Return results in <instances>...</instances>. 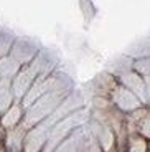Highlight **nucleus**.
I'll list each match as a JSON object with an SVG mask.
<instances>
[{"mask_svg":"<svg viewBox=\"0 0 150 152\" xmlns=\"http://www.w3.org/2000/svg\"><path fill=\"white\" fill-rule=\"evenodd\" d=\"M89 119H91L89 109L83 107V109L73 113L71 116H68V118L58 121L56 124L51 127V131H50L48 141H46V145H45V149H43V152H53L73 131L86 126L87 122H89Z\"/></svg>","mask_w":150,"mask_h":152,"instance_id":"1","label":"nucleus"},{"mask_svg":"<svg viewBox=\"0 0 150 152\" xmlns=\"http://www.w3.org/2000/svg\"><path fill=\"white\" fill-rule=\"evenodd\" d=\"M68 94L69 93H48V94L42 96L40 99H36L31 106H28L25 109V116H23L22 126L28 131L30 127L43 122L46 118H50L55 113V109L60 106V103Z\"/></svg>","mask_w":150,"mask_h":152,"instance_id":"2","label":"nucleus"},{"mask_svg":"<svg viewBox=\"0 0 150 152\" xmlns=\"http://www.w3.org/2000/svg\"><path fill=\"white\" fill-rule=\"evenodd\" d=\"M40 50H42V45L38 40L30 37H17L8 55L15 61H18L20 66H26L33 61V58L36 56Z\"/></svg>","mask_w":150,"mask_h":152,"instance_id":"3","label":"nucleus"},{"mask_svg":"<svg viewBox=\"0 0 150 152\" xmlns=\"http://www.w3.org/2000/svg\"><path fill=\"white\" fill-rule=\"evenodd\" d=\"M117 78H114L112 75H109L107 71H102L99 75H96L89 83L84 86L83 94L84 98H107L111 96V93L114 91V88L117 86Z\"/></svg>","mask_w":150,"mask_h":152,"instance_id":"4","label":"nucleus"},{"mask_svg":"<svg viewBox=\"0 0 150 152\" xmlns=\"http://www.w3.org/2000/svg\"><path fill=\"white\" fill-rule=\"evenodd\" d=\"M58 65H60V56H58L51 48H43L36 53V56L33 58L30 68L35 71L36 76H42V78H46V76L53 75V73L58 69Z\"/></svg>","mask_w":150,"mask_h":152,"instance_id":"5","label":"nucleus"},{"mask_svg":"<svg viewBox=\"0 0 150 152\" xmlns=\"http://www.w3.org/2000/svg\"><path fill=\"white\" fill-rule=\"evenodd\" d=\"M50 127L45 121L40 124L33 126L26 131L25 134V142H23V152H43L50 136Z\"/></svg>","mask_w":150,"mask_h":152,"instance_id":"6","label":"nucleus"},{"mask_svg":"<svg viewBox=\"0 0 150 152\" xmlns=\"http://www.w3.org/2000/svg\"><path fill=\"white\" fill-rule=\"evenodd\" d=\"M109 101H111L112 106L117 107L122 114H129V113H132V111H135V109H139V107L143 106V104L140 103V99L137 98L134 93H130L129 89H125V88L120 86V84H117V86L114 88V91L109 96Z\"/></svg>","mask_w":150,"mask_h":152,"instance_id":"7","label":"nucleus"},{"mask_svg":"<svg viewBox=\"0 0 150 152\" xmlns=\"http://www.w3.org/2000/svg\"><path fill=\"white\" fill-rule=\"evenodd\" d=\"M36 78L38 76L35 75V71L28 65L20 68V71L17 73V76L12 80V91H13L15 101L22 103V99L26 96V93L30 91V88L33 86Z\"/></svg>","mask_w":150,"mask_h":152,"instance_id":"8","label":"nucleus"},{"mask_svg":"<svg viewBox=\"0 0 150 152\" xmlns=\"http://www.w3.org/2000/svg\"><path fill=\"white\" fill-rule=\"evenodd\" d=\"M87 129H89L91 136L94 137V141L101 145V149L104 152H109L111 149L116 147V134H114V131L111 129L109 126L89 119V122H87Z\"/></svg>","mask_w":150,"mask_h":152,"instance_id":"9","label":"nucleus"},{"mask_svg":"<svg viewBox=\"0 0 150 152\" xmlns=\"http://www.w3.org/2000/svg\"><path fill=\"white\" fill-rule=\"evenodd\" d=\"M87 137H89V129L86 124L79 129L73 131L53 152H83L87 142Z\"/></svg>","mask_w":150,"mask_h":152,"instance_id":"10","label":"nucleus"},{"mask_svg":"<svg viewBox=\"0 0 150 152\" xmlns=\"http://www.w3.org/2000/svg\"><path fill=\"white\" fill-rule=\"evenodd\" d=\"M117 83L120 86H124L125 89H129L130 93H134L137 98L140 99V103L143 106H147V96H145V80L140 75H137L135 71H129L125 75H122L120 78H117Z\"/></svg>","mask_w":150,"mask_h":152,"instance_id":"11","label":"nucleus"},{"mask_svg":"<svg viewBox=\"0 0 150 152\" xmlns=\"http://www.w3.org/2000/svg\"><path fill=\"white\" fill-rule=\"evenodd\" d=\"M23 116H25V107L22 106V103L15 101V103L0 116V126L5 131H10V129H13V127L22 124Z\"/></svg>","mask_w":150,"mask_h":152,"instance_id":"12","label":"nucleus"},{"mask_svg":"<svg viewBox=\"0 0 150 152\" xmlns=\"http://www.w3.org/2000/svg\"><path fill=\"white\" fill-rule=\"evenodd\" d=\"M26 129L22 124L7 131L4 141V151L5 152H23V142H25Z\"/></svg>","mask_w":150,"mask_h":152,"instance_id":"13","label":"nucleus"},{"mask_svg":"<svg viewBox=\"0 0 150 152\" xmlns=\"http://www.w3.org/2000/svg\"><path fill=\"white\" fill-rule=\"evenodd\" d=\"M132 65H134V60L129 58L127 55H119V56H114L112 60L106 65V71L109 75H112L114 78H120L122 75L132 71Z\"/></svg>","mask_w":150,"mask_h":152,"instance_id":"14","label":"nucleus"},{"mask_svg":"<svg viewBox=\"0 0 150 152\" xmlns=\"http://www.w3.org/2000/svg\"><path fill=\"white\" fill-rule=\"evenodd\" d=\"M132 60H140V58H150V37H143L137 42L130 43L127 50L124 51Z\"/></svg>","mask_w":150,"mask_h":152,"instance_id":"15","label":"nucleus"},{"mask_svg":"<svg viewBox=\"0 0 150 152\" xmlns=\"http://www.w3.org/2000/svg\"><path fill=\"white\" fill-rule=\"evenodd\" d=\"M20 68H22L20 63L13 60L10 55L0 58V78H2V80L12 81L17 76V73L20 71Z\"/></svg>","mask_w":150,"mask_h":152,"instance_id":"16","label":"nucleus"},{"mask_svg":"<svg viewBox=\"0 0 150 152\" xmlns=\"http://www.w3.org/2000/svg\"><path fill=\"white\" fill-rule=\"evenodd\" d=\"M15 103L13 91H12V81L0 80V116Z\"/></svg>","mask_w":150,"mask_h":152,"instance_id":"17","label":"nucleus"},{"mask_svg":"<svg viewBox=\"0 0 150 152\" xmlns=\"http://www.w3.org/2000/svg\"><path fill=\"white\" fill-rule=\"evenodd\" d=\"M15 38L17 37L13 35L12 30L0 27V58L7 56V55L10 53L12 45H13V42H15Z\"/></svg>","mask_w":150,"mask_h":152,"instance_id":"18","label":"nucleus"},{"mask_svg":"<svg viewBox=\"0 0 150 152\" xmlns=\"http://www.w3.org/2000/svg\"><path fill=\"white\" fill-rule=\"evenodd\" d=\"M149 141L139 134H129L127 137V152H147Z\"/></svg>","mask_w":150,"mask_h":152,"instance_id":"19","label":"nucleus"},{"mask_svg":"<svg viewBox=\"0 0 150 152\" xmlns=\"http://www.w3.org/2000/svg\"><path fill=\"white\" fill-rule=\"evenodd\" d=\"M132 71H135L137 75H140L143 80H145V78H150V58H140V60H134Z\"/></svg>","mask_w":150,"mask_h":152,"instance_id":"20","label":"nucleus"},{"mask_svg":"<svg viewBox=\"0 0 150 152\" xmlns=\"http://www.w3.org/2000/svg\"><path fill=\"white\" fill-rule=\"evenodd\" d=\"M83 152H104V151L101 149V145H99L98 142L94 141V137L91 136V132H89V137H87V142H86V145H84Z\"/></svg>","mask_w":150,"mask_h":152,"instance_id":"21","label":"nucleus"},{"mask_svg":"<svg viewBox=\"0 0 150 152\" xmlns=\"http://www.w3.org/2000/svg\"><path fill=\"white\" fill-rule=\"evenodd\" d=\"M145 96H147V107L150 109V78H145Z\"/></svg>","mask_w":150,"mask_h":152,"instance_id":"22","label":"nucleus"},{"mask_svg":"<svg viewBox=\"0 0 150 152\" xmlns=\"http://www.w3.org/2000/svg\"><path fill=\"white\" fill-rule=\"evenodd\" d=\"M5 134H7V131L0 126V149L4 147V141H5Z\"/></svg>","mask_w":150,"mask_h":152,"instance_id":"23","label":"nucleus"},{"mask_svg":"<svg viewBox=\"0 0 150 152\" xmlns=\"http://www.w3.org/2000/svg\"><path fill=\"white\" fill-rule=\"evenodd\" d=\"M147 152H150V141H149V145H147Z\"/></svg>","mask_w":150,"mask_h":152,"instance_id":"24","label":"nucleus"},{"mask_svg":"<svg viewBox=\"0 0 150 152\" xmlns=\"http://www.w3.org/2000/svg\"><path fill=\"white\" fill-rule=\"evenodd\" d=\"M109 152H116V147H114V149H111V151H109Z\"/></svg>","mask_w":150,"mask_h":152,"instance_id":"25","label":"nucleus"},{"mask_svg":"<svg viewBox=\"0 0 150 152\" xmlns=\"http://www.w3.org/2000/svg\"><path fill=\"white\" fill-rule=\"evenodd\" d=\"M0 80H2V78H0Z\"/></svg>","mask_w":150,"mask_h":152,"instance_id":"26","label":"nucleus"}]
</instances>
